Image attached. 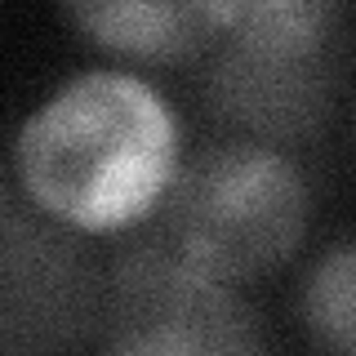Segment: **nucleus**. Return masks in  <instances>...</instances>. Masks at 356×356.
Returning a JSON list of instances; mask_svg holds the SVG:
<instances>
[{
	"mask_svg": "<svg viewBox=\"0 0 356 356\" xmlns=\"http://www.w3.org/2000/svg\"><path fill=\"white\" fill-rule=\"evenodd\" d=\"M178 161L170 103L143 76L107 67L63 81L14 138L22 200L85 236H120L143 222Z\"/></svg>",
	"mask_w": 356,
	"mask_h": 356,
	"instance_id": "obj_1",
	"label": "nucleus"
},
{
	"mask_svg": "<svg viewBox=\"0 0 356 356\" xmlns=\"http://www.w3.org/2000/svg\"><path fill=\"white\" fill-rule=\"evenodd\" d=\"M348 54V9L334 0H241L205 58L200 98L222 138L285 152L334 120Z\"/></svg>",
	"mask_w": 356,
	"mask_h": 356,
	"instance_id": "obj_2",
	"label": "nucleus"
},
{
	"mask_svg": "<svg viewBox=\"0 0 356 356\" xmlns=\"http://www.w3.org/2000/svg\"><path fill=\"white\" fill-rule=\"evenodd\" d=\"M156 214L187 267L241 285L294 259L307 236L312 187L281 147L218 138L178 161Z\"/></svg>",
	"mask_w": 356,
	"mask_h": 356,
	"instance_id": "obj_3",
	"label": "nucleus"
},
{
	"mask_svg": "<svg viewBox=\"0 0 356 356\" xmlns=\"http://www.w3.org/2000/svg\"><path fill=\"white\" fill-rule=\"evenodd\" d=\"M103 263L98 356H276L259 307L178 259L156 209L120 232Z\"/></svg>",
	"mask_w": 356,
	"mask_h": 356,
	"instance_id": "obj_4",
	"label": "nucleus"
},
{
	"mask_svg": "<svg viewBox=\"0 0 356 356\" xmlns=\"http://www.w3.org/2000/svg\"><path fill=\"white\" fill-rule=\"evenodd\" d=\"M103 307L107 263L85 232L0 192V356H81Z\"/></svg>",
	"mask_w": 356,
	"mask_h": 356,
	"instance_id": "obj_5",
	"label": "nucleus"
},
{
	"mask_svg": "<svg viewBox=\"0 0 356 356\" xmlns=\"http://www.w3.org/2000/svg\"><path fill=\"white\" fill-rule=\"evenodd\" d=\"M241 0H89L63 5L76 31L129 63H205Z\"/></svg>",
	"mask_w": 356,
	"mask_h": 356,
	"instance_id": "obj_6",
	"label": "nucleus"
},
{
	"mask_svg": "<svg viewBox=\"0 0 356 356\" xmlns=\"http://www.w3.org/2000/svg\"><path fill=\"white\" fill-rule=\"evenodd\" d=\"M294 316L316 356H356V236L330 241L307 263Z\"/></svg>",
	"mask_w": 356,
	"mask_h": 356,
	"instance_id": "obj_7",
	"label": "nucleus"
}]
</instances>
